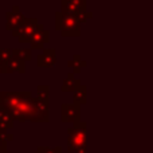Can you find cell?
Masks as SVG:
<instances>
[{"label":"cell","instance_id":"obj_23","mask_svg":"<svg viewBox=\"0 0 153 153\" xmlns=\"http://www.w3.org/2000/svg\"><path fill=\"white\" fill-rule=\"evenodd\" d=\"M0 73H5V63L0 61Z\"/></svg>","mask_w":153,"mask_h":153},{"label":"cell","instance_id":"obj_1","mask_svg":"<svg viewBox=\"0 0 153 153\" xmlns=\"http://www.w3.org/2000/svg\"><path fill=\"white\" fill-rule=\"evenodd\" d=\"M42 101L32 97L30 91H1L0 106L12 117L13 121L38 122Z\"/></svg>","mask_w":153,"mask_h":153},{"label":"cell","instance_id":"obj_16","mask_svg":"<svg viewBox=\"0 0 153 153\" xmlns=\"http://www.w3.org/2000/svg\"><path fill=\"white\" fill-rule=\"evenodd\" d=\"M36 98L45 101H50V86L47 85H40L36 87Z\"/></svg>","mask_w":153,"mask_h":153},{"label":"cell","instance_id":"obj_22","mask_svg":"<svg viewBox=\"0 0 153 153\" xmlns=\"http://www.w3.org/2000/svg\"><path fill=\"white\" fill-rule=\"evenodd\" d=\"M74 153H87L86 152V146H81V148H78Z\"/></svg>","mask_w":153,"mask_h":153},{"label":"cell","instance_id":"obj_2","mask_svg":"<svg viewBox=\"0 0 153 153\" xmlns=\"http://www.w3.org/2000/svg\"><path fill=\"white\" fill-rule=\"evenodd\" d=\"M55 30L63 38H78L81 35V23L73 13L58 11L55 12Z\"/></svg>","mask_w":153,"mask_h":153},{"label":"cell","instance_id":"obj_9","mask_svg":"<svg viewBox=\"0 0 153 153\" xmlns=\"http://www.w3.org/2000/svg\"><path fill=\"white\" fill-rule=\"evenodd\" d=\"M24 66L26 62L22 61L20 58L12 55L7 62H5V73H24Z\"/></svg>","mask_w":153,"mask_h":153},{"label":"cell","instance_id":"obj_11","mask_svg":"<svg viewBox=\"0 0 153 153\" xmlns=\"http://www.w3.org/2000/svg\"><path fill=\"white\" fill-rule=\"evenodd\" d=\"M79 85H81V82L75 78V74L69 73L67 76H66V79L63 81V83H62V86H61V91H63V93H70L71 91L73 93L74 90L78 89Z\"/></svg>","mask_w":153,"mask_h":153},{"label":"cell","instance_id":"obj_7","mask_svg":"<svg viewBox=\"0 0 153 153\" xmlns=\"http://www.w3.org/2000/svg\"><path fill=\"white\" fill-rule=\"evenodd\" d=\"M56 63V50L55 48H43V51L36 58L38 67H54Z\"/></svg>","mask_w":153,"mask_h":153},{"label":"cell","instance_id":"obj_8","mask_svg":"<svg viewBox=\"0 0 153 153\" xmlns=\"http://www.w3.org/2000/svg\"><path fill=\"white\" fill-rule=\"evenodd\" d=\"M87 10V0H62L61 11L76 15L78 12Z\"/></svg>","mask_w":153,"mask_h":153},{"label":"cell","instance_id":"obj_20","mask_svg":"<svg viewBox=\"0 0 153 153\" xmlns=\"http://www.w3.org/2000/svg\"><path fill=\"white\" fill-rule=\"evenodd\" d=\"M13 54H12V50H0V61L1 62H7L8 59L12 56Z\"/></svg>","mask_w":153,"mask_h":153},{"label":"cell","instance_id":"obj_21","mask_svg":"<svg viewBox=\"0 0 153 153\" xmlns=\"http://www.w3.org/2000/svg\"><path fill=\"white\" fill-rule=\"evenodd\" d=\"M0 153H10V152H7V143H5V141H1V145H0Z\"/></svg>","mask_w":153,"mask_h":153},{"label":"cell","instance_id":"obj_24","mask_svg":"<svg viewBox=\"0 0 153 153\" xmlns=\"http://www.w3.org/2000/svg\"><path fill=\"white\" fill-rule=\"evenodd\" d=\"M61 1H62V0H61Z\"/></svg>","mask_w":153,"mask_h":153},{"label":"cell","instance_id":"obj_14","mask_svg":"<svg viewBox=\"0 0 153 153\" xmlns=\"http://www.w3.org/2000/svg\"><path fill=\"white\" fill-rule=\"evenodd\" d=\"M13 126V120L4 109L0 106V128L4 129H11Z\"/></svg>","mask_w":153,"mask_h":153},{"label":"cell","instance_id":"obj_18","mask_svg":"<svg viewBox=\"0 0 153 153\" xmlns=\"http://www.w3.org/2000/svg\"><path fill=\"white\" fill-rule=\"evenodd\" d=\"M76 19L79 20V23H85V22L90 20V19L93 18V12H90V11H82V12H78L76 13Z\"/></svg>","mask_w":153,"mask_h":153},{"label":"cell","instance_id":"obj_19","mask_svg":"<svg viewBox=\"0 0 153 153\" xmlns=\"http://www.w3.org/2000/svg\"><path fill=\"white\" fill-rule=\"evenodd\" d=\"M13 138V136L12 134H8L7 133V129H4V128H0V143L1 141H11Z\"/></svg>","mask_w":153,"mask_h":153},{"label":"cell","instance_id":"obj_12","mask_svg":"<svg viewBox=\"0 0 153 153\" xmlns=\"http://www.w3.org/2000/svg\"><path fill=\"white\" fill-rule=\"evenodd\" d=\"M73 103H76V105H85L87 102V86L85 85H79L78 89L73 91Z\"/></svg>","mask_w":153,"mask_h":153},{"label":"cell","instance_id":"obj_10","mask_svg":"<svg viewBox=\"0 0 153 153\" xmlns=\"http://www.w3.org/2000/svg\"><path fill=\"white\" fill-rule=\"evenodd\" d=\"M7 16H8L7 28L8 30H12V31H13V30H16L24 20H26V18H24V16L19 12V8L18 7H13V11L8 13Z\"/></svg>","mask_w":153,"mask_h":153},{"label":"cell","instance_id":"obj_17","mask_svg":"<svg viewBox=\"0 0 153 153\" xmlns=\"http://www.w3.org/2000/svg\"><path fill=\"white\" fill-rule=\"evenodd\" d=\"M34 153H62L61 146H55V148H48V146H39Z\"/></svg>","mask_w":153,"mask_h":153},{"label":"cell","instance_id":"obj_13","mask_svg":"<svg viewBox=\"0 0 153 153\" xmlns=\"http://www.w3.org/2000/svg\"><path fill=\"white\" fill-rule=\"evenodd\" d=\"M86 66H87L86 61L81 59V56H79L78 54L73 55L71 61L67 62V67L73 70V74H79V73H81V69H83V67H86Z\"/></svg>","mask_w":153,"mask_h":153},{"label":"cell","instance_id":"obj_15","mask_svg":"<svg viewBox=\"0 0 153 153\" xmlns=\"http://www.w3.org/2000/svg\"><path fill=\"white\" fill-rule=\"evenodd\" d=\"M12 54L15 56H18V58H20L22 61H24V62H30L32 59L31 48H24V50L18 48V50H12Z\"/></svg>","mask_w":153,"mask_h":153},{"label":"cell","instance_id":"obj_6","mask_svg":"<svg viewBox=\"0 0 153 153\" xmlns=\"http://www.w3.org/2000/svg\"><path fill=\"white\" fill-rule=\"evenodd\" d=\"M48 40H50V31H47L43 24L38 23L36 30H35V32L32 34L31 39H30L32 48H39V50H42V48H45V45Z\"/></svg>","mask_w":153,"mask_h":153},{"label":"cell","instance_id":"obj_5","mask_svg":"<svg viewBox=\"0 0 153 153\" xmlns=\"http://www.w3.org/2000/svg\"><path fill=\"white\" fill-rule=\"evenodd\" d=\"M61 120L63 122H75L81 120V106L76 103H62Z\"/></svg>","mask_w":153,"mask_h":153},{"label":"cell","instance_id":"obj_4","mask_svg":"<svg viewBox=\"0 0 153 153\" xmlns=\"http://www.w3.org/2000/svg\"><path fill=\"white\" fill-rule=\"evenodd\" d=\"M36 27H38V19H35V18L26 19L18 28L13 30V36H18L19 42H22V43L30 42L32 34L36 30Z\"/></svg>","mask_w":153,"mask_h":153},{"label":"cell","instance_id":"obj_3","mask_svg":"<svg viewBox=\"0 0 153 153\" xmlns=\"http://www.w3.org/2000/svg\"><path fill=\"white\" fill-rule=\"evenodd\" d=\"M87 126L85 121H78L73 122V126L67 129L69 133V138H67V152L74 153L78 148L81 146H86V140H87Z\"/></svg>","mask_w":153,"mask_h":153}]
</instances>
